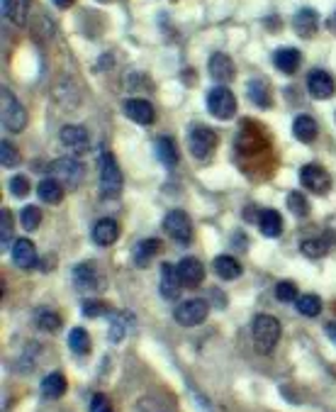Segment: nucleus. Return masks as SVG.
<instances>
[{"mask_svg":"<svg viewBox=\"0 0 336 412\" xmlns=\"http://www.w3.org/2000/svg\"><path fill=\"white\" fill-rule=\"evenodd\" d=\"M251 334H254V344H256L258 354H271L276 344L280 342V322L273 315H258L254 317Z\"/></svg>","mask_w":336,"mask_h":412,"instance_id":"nucleus-1","label":"nucleus"},{"mask_svg":"<svg viewBox=\"0 0 336 412\" xmlns=\"http://www.w3.org/2000/svg\"><path fill=\"white\" fill-rule=\"evenodd\" d=\"M122 171L117 166V159L110 151L100 154V193L102 198H117L122 193Z\"/></svg>","mask_w":336,"mask_h":412,"instance_id":"nucleus-2","label":"nucleus"},{"mask_svg":"<svg viewBox=\"0 0 336 412\" xmlns=\"http://www.w3.org/2000/svg\"><path fill=\"white\" fill-rule=\"evenodd\" d=\"M0 102H3V127L10 132H22L27 124V110L22 107V102L8 88L0 91Z\"/></svg>","mask_w":336,"mask_h":412,"instance_id":"nucleus-3","label":"nucleus"},{"mask_svg":"<svg viewBox=\"0 0 336 412\" xmlns=\"http://www.w3.org/2000/svg\"><path fill=\"white\" fill-rule=\"evenodd\" d=\"M188 149L195 159H210L212 151L217 149V134L214 129L205 127V124H198V127H192L190 134H188Z\"/></svg>","mask_w":336,"mask_h":412,"instance_id":"nucleus-4","label":"nucleus"},{"mask_svg":"<svg viewBox=\"0 0 336 412\" xmlns=\"http://www.w3.org/2000/svg\"><path fill=\"white\" fill-rule=\"evenodd\" d=\"M208 110L217 120H232L236 115V98L227 86H217L208 96Z\"/></svg>","mask_w":336,"mask_h":412,"instance_id":"nucleus-5","label":"nucleus"},{"mask_svg":"<svg viewBox=\"0 0 336 412\" xmlns=\"http://www.w3.org/2000/svg\"><path fill=\"white\" fill-rule=\"evenodd\" d=\"M208 312H210V303L203 298H192L186 300L181 305L173 310V320L183 327H198L200 322L208 320Z\"/></svg>","mask_w":336,"mask_h":412,"instance_id":"nucleus-6","label":"nucleus"},{"mask_svg":"<svg viewBox=\"0 0 336 412\" xmlns=\"http://www.w3.org/2000/svg\"><path fill=\"white\" fill-rule=\"evenodd\" d=\"M49 171H52V176L64 188H76V186H80V181H83V166H80L76 159H69V156H66V159L52 161Z\"/></svg>","mask_w":336,"mask_h":412,"instance_id":"nucleus-7","label":"nucleus"},{"mask_svg":"<svg viewBox=\"0 0 336 412\" xmlns=\"http://www.w3.org/2000/svg\"><path fill=\"white\" fill-rule=\"evenodd\" d=\"M164 227L168 232V237L176 239L178 244H188L192 239V222L188 217V213H183V210H171V213L166 215Z\"/></svg>","mask_w":336,"mask_h":412,"instance_id":"nucleus-8","label":"nucleus"},{"mask_svg":"<svg viewBox=\"0 0 336 412\" xmlns=\"http://www.w3.org/2000/svg\"><path fill=\"white\" fill-rule=\"evenodd\" d=\"M102 283H105V279H102L96 263H78L74 268V285L80 293H96L102 288Z\"/></svg>","mask_w":336,"mask_h":412,"instance_id":"nucleus-9","label":"nucleus"},{"mask_svg":"<svg viewBox=\"0 0 336 412\" xmlns=\"http://www.w3.org/2000/svg\"><path fill=\"white\" fill-rule=\"evenodd\" d=\"M300 183H302L307 191H312V193L326 195L331 188V176L326 173V169L317 166V164H307V166H302V171H300Z\"/></svg>","mask_w":336,"mask_h":412,"instance_id":"nucleus-10","label":"nucleus"},{"mask_svg":"<svg viewBox=\"0 0 336 412\" xmlns=\"http://www.w3.org/2000/svg\"><path fill=\"white\" fill-rule=\"evenodd\" d=\"M307 91L315 100H329L336 91V83L326 71L322 69H315L310 76H307Z\"/></svg>","mask_w":336,"mask_h":412,"instance_id":"nucleus-11","label":"nucleus"},{"mask_svg":"<svg viewBox=\"0 0 336 412\" xmlns=\"http://www.w3.org/2000/svg\"><path fill=\"white\" fill-rule=\"evenodd\" d=\"M59 140L61 144L69 151H74V154H86L88 147H91L86 127H78V124H66V127H61Z\"/></svg>","mask_w":336,"mask_h":412,"instance_id":"nucleus-12","label":"nucleus"},{"mask_svg":"<svg viewBox=\"0 0 336 412\" xmlns=\"http://www.w3.org/2000/svg\"><path fill=\"white\" fill-rule=\"evenodd\" d=\"M176 268H178V276H181V283L186 285V288H195V285L203 283L205 266H203V261H200V259L186 257Z\"/></svg>","mask_w":336,"mask_h":412,"instance_id":"nucleus-13","label":"nucleus"},{"mask_svg":"<svg viewBox=\"0 0 336 412\" xmlns=\"http://www.w3.org/2000/svg\"><path fill=\"white\" fill-rule=\"evenodd\" d=\"M334 244H336V232H334V230H326V232H322L320 237L304 239L302 244H300V249H302L304 257L320 259V257H324V254H329V249H331Z\"/></svg>","mask_w":336,"mask_h":412,"instance_id":"nucleus-14","label":"nucleus"},{"mask_svg":"<svg viewBox=\"0 0 336 412\" xmlns=\"http://www.w3.org/2000/svg\"><path fill=\"white\" fill-rule=\"evenodd\" d=\"M124 115L129 120H134L137 124H151L156 120V113H154V105L144 98H129L124 100Z\"/></svg>","mask_w":336,"mask_h":412,"instance_id":"nucleus-15","label":"nucleus"},{"mask_svg":"<svg viewBox=\"0 0 336 412\" xmlns=\"http://www.w3.org/2000/svg\"><path fill=\"white\" fill-rule=\"evenodd\" d=\"M181 276H178V268L173 266V263L164 261L161 263V295H164L166 300H178V295H181Z\"/></svg>","mask_w":336,"mask_h":412,"instance_id":"nucleus-16","label":"nucleus"},{"mask_svg":"<svg viewBox=\"0 0 336 412\" xmlns=\"http://www.w3.org/2000/svg\"><path fill=\"white\" fill-rule=\"evenodd\" d=\"M293 27L302 39H312L317 32V27H320V17H317V12L312 10V8H302L300 12H295Z\"/></svg>","mask_w":336,"mask_h":412,"instance_id":"nucleus-17","label":"nucleus"},{"mask_svg":"<svg viewBox=\"0 0 336 412\" xmlns=\"http://www.w3.org/2000/svg\"><path fill=\"white\" fill-rule=\"evenodd\" d=\"M210 76H212L214 80H219V83H229L236 76L234 61H232L227 54H214L212 59H210Z\"/></svg>","mask_w":336,"mask_h":412,"instance_id":"nucleus-18","label":"nucleus"},{"mask_svg":"<svg viewBox=\"0 0 336 412\" xmlns=\"http://www.w3.org/2000/svg\"><path fill=\"white\" fill-rule=\"evenodd\" d=\"M120 237V225L115 222V219L105 217V219H98L96 227H93V239H96V244L100 246H110L115 244Z\"/></svg>","mask_w":336,"mask_h":412,"instance_id":"nucleus-19","label":"nucleus"},{"mask_svg":"<svg viewBox=\"0 0 336 412\" xmlns=\"http://www.w3.org/2000/svg\"><path fill=\"white\" fill-rule=\"evenodd\" d=\"M12 261L20 268H32L37 263V249L30 239H17L12 244Z\"/></svg>","mask_w":336,"mask_h":412,"instance_id":"nucleus-20","label":"nucleus"},{"mask_svg":"<svg viewBox=\"0 0 336 412\" xmlns=\"http://www.w3.org/2000/svg\"><path fill=\"white\" fill-rule=\"evenodd\" d=\"M258 230H261L263 237H271V239L283 235V217H280V213H276L271 208L261 210V215H258Z\"/></svg>","mask_w":336,"mask_h":412,"instance_id":"nucleus-21","label":"nucleus"},{"mask_svg":"<svg viewBox=\"0 0 336 412\" xmlns=\"http://www.w3.org/2000/svg\"><path fill=\"white\" fill-rule=\"evenodd\" d=\"M273 64L278 66V69L283 71V74H295L300 66V52L293 47H283V49H276V54H273Z\"/></svg>","mask_w":336,"mask_h":412,"instance_id":"nucleus-22","label":"nucleus"},{"mask_svg":"<svg viewBox=\"0 0 336 412\" xmlns=\"http://www.w3.org/2000/svg\"><path fill=\"white\" fill-rule=\"evenodd\" d=\"M317 132H320V127H317V122L310 118V115H300V118H295V122H293L295 140L310 144V142L317 140Z\"/></svg>","mask_w":336,"mask_h":412,"instance_id":"nucleus-23","label":"nucleus"},{"mask_svg":"<svg viewBox=\"0 0 336 412\" xmlns=\"http://www.w3.org/2000/svg\"><path fill=\"white\" fill-rule=\"evenodd\" d=\"M154 147H156V156H159V161L166 169L178 166V149H176V142H173L171 137H159Z\"/></svg>","mask_w":336,"mask_h":412,"instance_id":"nucleus-24","label":"nucleus"},{"mask_svg":"<svg viewBox=\"0 0 336 412\" xmlns=\"http://www.w3.org/2000/svg\"><path fill=\"white\" fill-rule=\"evenodd\" d=\"M246 93H249V100L256 107H271V91H268L266 80L261 78H251L246 83Z\"/></svg>","mask_w":336,"mask_h":412,"instance_id":"nucleus-25","label":"nucleus"},{"mask_svg":"<svg viewBox=\"0 0 336 412\" xmlns=\"http://www.w3.org/2000/svg\"><path fill=\"white\" fill-rule=\"evenodd\" d=\"M161 249V241L159 239H144V241H139L137 246H134V252H132V259L134 263H137L139 268H144L146 263L151 261V259L159 254Z\"/></svg>","mask_w":336,"mask_h":412,"instance_id":"nucleus-26","label":"nucleus"},{"mask_svg":"<svg viewBox=\"0 0 336 412\" xmlns=\"http://www.w3.org/2000/svg\"><path fill=\"white\" fill-rule=\"evenodd\" d=\"M37 195H39V200H44V203L56 205V203H61V198H64V186H61L56 178H44V181L37 186Z\"/></svg>","mask_w":336,"mask_h":412,"instance_id":"nucleus-27","label":"nucleus"},{"mask_svg":"<svg viewBox=\"0 0 336 412\" xmlns=\"http://www.w3.org/2000/svg\"><path fill=\"white\" fill-rule=\"evenodd\" d=\"M214 273H217L222 281H234L241 276V263L234 257H217L212 261Z\"/></svg>","mask_w":336,"mask_h":412,"instance_id":"nucleus-28","label":"nucleus"},{"mask_svg":"<svg viewBox=\"0 0 336 412\" xmlns=\"http://www.w3.org/2000/svg\"><path fill=\"white\" fill-rule=\"evenodd\" d=\"M66 378H64V373H49L47 378L42 380V395L44 398H49V400H59L61 395L66 393Z\"/></svg>","mask_w":336,"mask_h":412,"instance_id":"nucleus-29","label":"nucleus"},{"mask_svg":"<svg viewBox=\"0 0 336 412\" xmlns=\"http://www.w3.org/2000/svg\"><path fill=\"white\" fill-rule=\"evenodd\" d=\"M3 12L15 25H25L27 12H30V0H3Z\"/></svg>","mask_w":336,"mask_h":412,"instance_id":"nucleus-30","label":"nucleus"},{"mask_svg":"<svg viewBox=\"0 0 336 412\" xmlns=\"http://www.w3.org/2000/svg\"><path fill=\"white\" fill-rule=\"evenodd\" d=\"M298 312L300 315H304V317H317L322 312V300H320V295H315V293H307V295H300L298 300Z\"/></svg>","mask_w":336,"mask_h":412,"instance_id":"nucleus-31","label":"nucleus"},{"mask_svg":"<svg viewBox=\"0 0 336 412\" xmlns=\"http://www.w3.org/2000/svg\"><path fill=\"white\" fill-rule=\"evenodd\" d=\"M69 347H71V351L78 354V356L91 351V337H88V332L83 329V327H76V329L69 332Z\"/></svg>","mask_w":336,"mask_h":412,"instance_id":"nucleus-32","label":"nucleus"},{"mask_svg":"<svg viewBox=\"0 0 336 412\" xmlns=\"http://www.w3.org/2000/svg\"><path fill=\"white\" fill-rule=\"evenodd\" d=\"M20 222L27 232H34L39 225H42V210H39L37 205H27V208H22V213H20Z\"/></svg>","mask_w":336,"mask_h":412,"instance_id":"nucleus-33","label":"nucleus"},{"mask_svg":"<svg viewBox=\"0 0 336 412\" xmlns=\"http://www.w3.org/2000/svg\"><path fill=\"white\" fill-rule=\"evenodd\" d=\"M288 208L293 215H298V217H307L310 215V203H307V198H304L300 191H295V193L288 195Z\"/></svg>","mask_w":336,"mask_h":412,"instance_id":"nucleus-34","label":"nucleus"},{"mask_svg":"<svg viewBox=\"0 0 336 412\" xmlns=\"http://www.w3.org/2000/svg\"><path fill=\"white\" fill-rule=\"evenodd\" d=\"M37 325H39V329H44V332H56V329L61 327V317L52 310H42L37 315Z\"/></svg>","mask_w":336,"mask_h":412,"instance_id":"nucleus-35","label":"nucleus"},{"mask_svg":"<svg viewBox=\"0 0 336 412\" xmlns=\"http://www.w3.org/2000/svg\"><path fill=\"white\" fill-rule=\"evenodd\" d=\"M0 164H3L5 169H12L20 164V154H17V149L8 140L0 144Z\"/></svg>","mask_w":336,"mask_h":412,"instance_id":"nucleus-36","label":"nucleus"},{"mask_svg":"<svg viewBox=\"0 0 336 412\" xmlns=\"http://www.w3.org/2000/svg\"><path fill=\"white\" fill-rule=\"evenodd\" d=\"M276 298L283 300V303H295L300 295H298V288H295L293 281H280V283L276 285Z\"/></svg>","mask_w":336,"mask_h":412,"instance_id":"nucleus-37","label":"nucleus"},{"mask_svg":"<svg viewBox=\"0 0 336 412\" xmlns=\"http://www.w3.org/2000/svg\"><path fill=\"white\" fill-rule=\"evenodd\" d=\"M127 337V325H124V315H115L110 325V342L117 344Z\"/></svg>","mask_w":336,"mask_h":412,"instance_id":"nucleus-38","label":"nucleus"},{"mask_svg":"<svg viewBox=\"0 0 336 412\" xmlns=\"http://www.w3.org/2000/svg\"><path fill=\"white\" fill-rule=\"evenodd\" d=\"M8 186H10V193L15 195V198H25V195L32 191V186H30V181H27L25 176H12Z\"/></svg>","mask_w":336,"mask_h":412,"instance_id":"nucleus-39","label":"nucleus"},{"mask_svg":"<svg viewBox=\"0 0 336 412\" xmlns=\"http://www.w3.org/2000/svg\"><path fill=\"white\" fill-rule=\"evenodd\" d=\"M0 244H3V249H8V239H10V232H12V217L10 213H8L5 208L0 210Z\"/></svg>","mask_w":336,"mask_h":412,"instance_id":"nucleus-40","label":"nucleus"},{"mask_svg":"<svg viewBox=\"0 0 336 412\" xmlns=\"http://www.w3.org/2000/svg\"><path fill=\"white\" fill-rule=\"evenodd\" d=\"M80 312H83L86 317H100L107 312V305L102 303V300H86L83 307H80Z\"/></svg>","mask_w":336,"mask_h":412,"instance_id":"nucleus-41","label":"nucleus"},{"mask_svg":"<svg viewBox=\"0 0 336 412\" xmlns=\"http://www.w3.org/2000/svg\"><path fill=\"white\" fill-rule=\"evenodd\" d=\"M91 412H115V410H112V402L105 393H96L91 398Z\"/></svg>","mask_w":336,"mask_h":412,"instance_id":"nucleus-42","label":"nucleus"},{"mask_svg":"<svg viewBox=\"0 0 336 412\" xmlns=\"http://www.w3.org/2000/svg\"><path fill=\"white\" fill-rule=\"evenodd\" d=\"M137 412H168V410H166L164 402L151 400V398H142L137 405Z\"/></svg>","mask_w":336,"mask_h":412,"instance_id":"nucleus-43","label":"nucleus"},{"mask_svg":"<svg viewBox=\"0 0 336 412\" xmlns=\"http://www.w3.org/2000/svg\"><path fill=\"white\" fill-rule=\"evenodd\" d=\"M326 337L336 344V322H329V325H326Z\"/></svg>","mask_w":336,"mask_h":412,"instance_id":"nucleus-44","label":"nucleus"},{"mask_svg":"<svg viewBox=\"0 0 336 412\" xmlns=\"http://www.w3.org/2000/svg\"><path fill=\"white\" fill-rule=\"evenodd\" d=\"M54 6H56V8H61V10H66V8H71V6H74V0H54Z\"/></svg>","mask_w":336,"mask_h":412,"instance_id":"nucleus-45","label":"nucleus"},{"mask_svg":"<svg viewBox=\"0 0 336 412\" xmlns=\"http://www.w3.org/2000/svg\"><path fill=\"white\" fill-rule=\"evenodd\" d=\"M326 25H329V30H331V32L336 34V12H334V15L329 17V22H326Z\"/></svg>","mask_w":336,"mask_h":412,"instance_id":"nucleus-46","label":"nucleus"},{"mask_svg":"<svg viewBox=\"0 0 336 412\" xmlns=\"http://www.w3.org/2000/svg\"><path fill=\"white\" fill-rule=\"evenodd\" d=\"M98 3H112V0H98Z\"/></svg>","mask_w":336,"mask_h":412,"instance_id":"nucleus-47","label":"nucleus"}]
</instances>
